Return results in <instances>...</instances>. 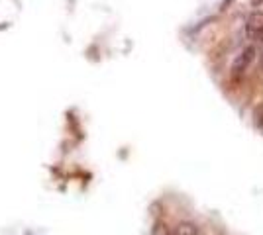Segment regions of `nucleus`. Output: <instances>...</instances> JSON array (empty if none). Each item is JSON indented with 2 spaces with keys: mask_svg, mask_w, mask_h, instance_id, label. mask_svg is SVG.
Listing matches in <instances>:
<instances>
[{
  "mask_svg": "<svg viewBox=\"0 0 263 235\" xmlns=\"http://www.w3.org/2000/svg\"><path fill=\"white\" fill-rule=\"evenodd\" d=\"M253 59H255V47L253 45H248L246 49H241V53L236 59H234V63H232V69H230V77L232 80H241L243 75H246V71L250 69V65L253 63Z\"/></svg>",
  "mask_w": 263,
  "mask_h": 235,
  "instance_id": "1",
  "label": "nucleus"
},
{
  "mask_svg": "<svg viewBox=\"0 0 263 235\" xmlns=\"http://www.w3.org/2000/svg\"><path fill=\"white\" fill-rule=\"evenodd\" d=\"M253 123H255L257 130H263V102L257 104L255 110H253Z\"/></svg>",
  "mask_w": 263,
  "mask_h": 235,
  "instance_id": "4",
  "label": "nucleus"
},
{
  "mask_svg": "<svg viewBox=\"0 0 263 235\" xmlns=\"http://www.w3.org/2000/svg\"><path fill=\"white\" fill-rule=\"evenodd\" d=\"M253 6H259V4H263V0H252Z\"/></svg>",
  "mask_w": 263,
  "mask_h": 235,
  "instance_id": "7",
  "label": "nucleus"
},
{
  "mask_svg": "<svg viewBox=\"0 0 263 235\" xmlns=\"http://www.w3.org/2000/svg\"><path fill=\"white\" fill-rule=\"evenodd\" d=\"M246 30H248V35H250L252 39L263 44V12L261 10H255L250 14L248 24H246Z\"/></svg>",
  "mask_w": 263,
  "mask_h": 235,
  "instance_id": "2",
  "label": "nucleus"
},
{
  "mask_svg": "<svg viewBox=\"0 0 263 235\" xmlns=\"http://www.w3.org/2000/svg\"><path fill=\"white\" fill-rule=\"evenodd\" d=\"M173 235H198V227L193 222H181L175 227Z\"/></svg>",
  "mask_w": 263,
  "mask_h": 235,
  "instance_id": "3",
  "label": "nucleus"
},
{
  "mask_svg": "<svg viewBox=\"0 0 263 235\" xmlns=\"http://www.w3.org/2000/svg\"><path fill=\"white\" fill-rule=\"evenodd\" d=\"M228 2H232V0H224V2H222V10H226V8H228Z\"/></svg>",
  "mask_w": 263,
  "mask_h": 235,
  "instance_id": "6",
  "label": "nucleus"
},
{
  "mask_svg": "<svg viewBox=\"0 0 263 235\" xmlns=\"http://www.w3.org/2000/svg\"><path fill=\"white\" fill-rule=\"evenodd\" d=\"M154 235H173V233L169 231V227H167L163 222H157L154 227Z\"/></svg>",
  "mask_w": 263,
  "mask_h": 235,
  "instance_id": "5",
  "label": "nucleus"
}]
</instances>
